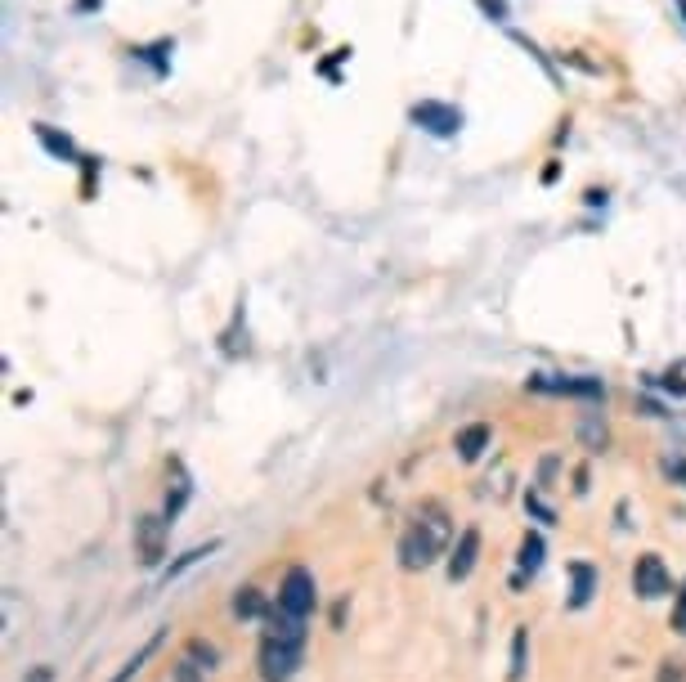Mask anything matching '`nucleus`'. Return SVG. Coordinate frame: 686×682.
Segmentation results:
<instances>
[{"label": "nucleus", "instance_id": "9d476101", "mask_svg": "<svg viewBox=\"0 0 686 682\" xmlns=\"http://www.w3.org/2000/svg\"><path fill=\"white\" fill-rule=\"evenodd\" d=\"M161 642H166V629L153 633V637H149V642H144V646H140V651H135V656H130V660H126V665H121V669H117V674H112L108 682H130V678H135V674H140V669H144V665H149V660H153V656L161 651Z\"/></svg>", "mask_w": 686, "mask_h": 682}, {"label": "nucleus", "instance_id": "2eb2a0df", "mask_svg": "<svg viewBox=\"0 0 686 682\" xmlns=\"http://www.w3.org/2000/svg\"><path fill=\"white\" fill-rule=\"evenodd\" d=\"M36 135H41V144L50 149L54 158H77V149H72L68 135H58V131H50V126H36Z\"/></svg>", "mask_w": 686, "mask_h": 682}, {"label": "nucleus", "instance_id": "6ab92c4d", "mask_svg": "<svg viewBox=\"0 0 686 682\" xmlns=\"http://www.w3.org/2000/svg\"><path fill=\"white\" fill-rule=\"evenodd\" d=\"M215 548H220V543H207V548H193V552H189V557H180V561H175V566H171V579L180 575V571H189V566H193V561H203V557H212Z\"/></svg>", "mask_w": 686, "mask_h": 682}, {"label": "nucleus", "instance_id": "a211bd4d", "mask_svg": "<svg viewBox=\"0 0 686 682\" xmlns=\"http://www.w3.org/2000/svg\"><path fill=\"white\" fill-rule=\"evenodd\" d=\"M184 656H189V660H193V665H203V669H212V665H215V646H207V642H203V637H193V642H189V651H184Z\"/></svg>", "mask_w": 686, "mask_h": 682}, {"label": "nucleus", "instance_id": "0eeeda50", "mask_svg": "<svg viewBox=\"0 0 686 682\" xmlns=\"http://www.w3.org/2000/svg\"><path fill=\"white\" fill-rule=\"evenodd\" d=\"M534 391H556V395H587V400H601L606 386L597 377H529Z\"/></svg>", "mask_w": 686, "mask_h": 682}, {"label": "nucleus", "instance_id": "6e6552de", "mask_svg": "<svg viewBox=\"0 0 686 682\" xmlns=\"http://www.w3.org/2000/svg\"><path fill=\"white\" fill-rule=\"evenodd\" d=\"M475 557H480V530H463V539H458V548H453V557H449V579L458 583V579L472 575Z\"/></svg>", "mask_w": 686, "mask_h": 682}, {"label": "nucleus", "instance_id": "4be33fe9", "mask_svg": "<svg viewBox=\"0 0 686 682\" xmlns=\"http://www.w3.org/2000/svg\"><path fill=\"white\" fill-rule=\"evenodd\" d=\"M27 682H54V669L41 665V669H32V674H27Z\"/></svg>", "mask_w": 686, "mask_h": 682}, {"label": "nucleus", "instance_id": "ddd939ff", "mask_svg": "<svg viewBox=\"0 0 686 682\" xmlns=\"http://www.w3.org/2000/svg\"><path fill=\"white\" fill-rule=\"evenodd\" d=\"M234 615H238V620H261V615H269V611H265L261 588H238V597H234Z\"/></svg>", "mask_w": 686, "mask_h": 682}, {"label": "nucleus", "instance_id": "1a4fd4ad", "mask_svg": "<svg viewBox=\"0 0 686 682\" xmlns=\"http://www.w3.org/2000/svg\"><path fill=\"white\" fill-rule=\"evenodd\" d=\"M453 449H458V458H463V463H475V458L489 449V426H484V422L463 426V431H458V440H453Z\"/></svg>", "mask_w": 686, "mask_h": 682}, {"label": "nucleus", "instance_id": "39448f33", "mask_svg": "<svg viewBox=\"0 0 686 682\" xmlns=\"http://www.w3.org/2000/svg\"><path fill=\"white\" fill-rule=\"evenodd\" d=\"M673 588V579L664 571V561L655 557V552H646V557H637V571H633V593L637 597H646V602H655V597H664Z\"/></svg>", "mask_w": 686, "mask_h": 682}, {"label": "nucleus", "instance_id": "7ed1b4c3", "mask_svg": "<svg viewBox=\"0 0 686 682\" xmlns=\"http://www.w3.org/2000/svg\"><path fill=\"white\" fill-rule=\"evenodd\" d=\"M301 665V646L296 642H278V637H265L261 642V678L265 682H287Z\"/></svg>", "mask_w": 686, "mask_h": 682}, {"label": "nucleus", "instance_id": "f8f14e48", "mask_svg": "<svg viewBox=\"0 0 686 682\" xmlns=\"http://www.w3.org/2000/svg\"><path fill=\"white\" fill-rule=\"evenodd\" d=\"M570 575H575L570 606H587V602H592V593H597V571H592L587 561H575V566H570Z\"/></svg>", "mask_w": 686, "mask_h": 682}, {"label": "nucleus", "instance_id": "f03ea898", "mask_svg": "<svg viewBox=\"0 0 686 682\" xmlns=\"http://www.w3.org/2000/svg\"><path fill=\"white\" fill-rule=\"evenodd\" d=\"M278 606L287 611V615H296V620H310V611H315V575L306 571V566H292L283 583H278Z\"/></svg>", "mask_w": 686, "mask_h": 682}, {"label": "nucleus", "instance_id": "f3484780", "mask_svg": "<svg viewBox=\"0 0 686 682\" xmlns=\"http://www.w3.org/2000/svg\"><path fill=\"white\" fill-rule=\"evenodd\" d=\"M171 682H207V678H203V665H193V660L184 656V660H175V669H171Z\"/></svg>", "mask_w": 686, "mask_h": 682}, {"label": "nucleus", "instance_id": "dca6fc26", "mask_svg": "<svg viewBox=\"0 0 686 682\" xmlns=\"http://www.w3.org/2000/svg\"><path fill=\"white\" fill-rule=\"evenodd\" d=\"M525 642H529V633H525V629H516V633H512V682H521V678H525Z\"/></svg>", "mask_w": 686, "mask_h": 682}, {"label": "nucleus", "instance_id": "423d86ee", "mask_svg": "<svg viewBox=\"0 0 686 682\" xmlns=\"http://www.w3.org/2000/svg\"><path fill=\"white\" fill-rule=\"evenodd\" d=\"M413 121L431 131V135H458V126H463V112L449 104H435V100H426V104L413 108Z\"/></svg>", "mask_w": 686, "mask_h": 682}, {"label": "nucleus", "instance_id": "4468645a", "mask_svg": "<svg viewBox=\"0 0 686 682\" xmlns=\"http://www.w3.org/2000/svg\"><path fill=\"white\" fill-rule=\"evenodd\" d=\"M538 566H543V539H538V534H525V539H521V571L534 575Z\"/></svg>", "mask_w": 686, "mask_h": 682}, {"label": "nucleus", "instance_id": "412c9836", "mask_svg": "<svg viewBox=\"0 0 686 682\" xmlns=\"http://www.w3.org/2000/svg\"><path fill=\"white\" fill-rule=\"evenodd\" d=\"M655 682H686V669L669 660V665H660V678H655Z\"/></svg>", "mask_w": 686, "mask_h": 682}, {"label": "nucleus", "instance_id": "aec40b11", "mask_svg": "<svg viewBox=\"0 0 686 682\" xmlns=\"http://www.w3.org/2000/svg\"><path fill=\"white\" fill-rule=\"evenodd\" d=\"M673 633H686V583L678 593V606H673Z\"/></svg>", "mask_w": 686, "mask_h": 682}, {"label": "nucleus", "instance_id": "20e7f679", "mask_svg": "<svg viewBox=\"0 0 686 682\" xmlns=\"http://www.w3.org/2000/svg\"><path fill=\"white\" fill-rule=\"evenodd\" d=\"M166 534H171L166 517H140L135 521V557H140V566H158L166 557Z\"/></svg>", "mask_w": 686, "mask_h": 682}, {"label": "nucleus", "instance_id": "9b49d317", "mask_svg": "<svg viewBox=\"0 0 686 682\" xmlns=\"http://www.w3.org/2000/svg\"><path fill=\"white\" fill-rule=\"evenodd\" d=\"M606 440H610V431H606V418L601 414H583L579 418V445L587 454H597V449H606Z\"/></svg>", "mask_w": 686, "mask_h": 682}, {"label": "nucleus", "instance_id": "f257e3e1", "mask_svg": "<svg viewBox=\"0 0 686 682\" xmlns=\"http://www.w3.org/2000/svg\"><path fill=\"white\" fill-rule=\"evenodd\" d=\"M449 539H453L449 512H444L440 503H422V508L413 512V521L404 525V534H400V566H404V571H426V566H435V561L444 557Z\"/></svg>", "mask_w": 686, "mask_h": 682}]
</instances>
